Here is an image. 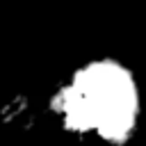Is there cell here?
<instances>
[{"label": "cell", "instance_id": "cell-1", "mask_svg": "<svg viewBox=\"0 0 146 146\" xmlns=\"http://www.w3.org/2000/svg\"><path fill=\"white\" fill-rule=\"evenodd\" d=\"M41 116L84 146H130L144 125L146 94L137 68L119 55L82 57L41 100Z\"/></svg>", "mask_w": 146, "mask_h": 146}]
</instances>
